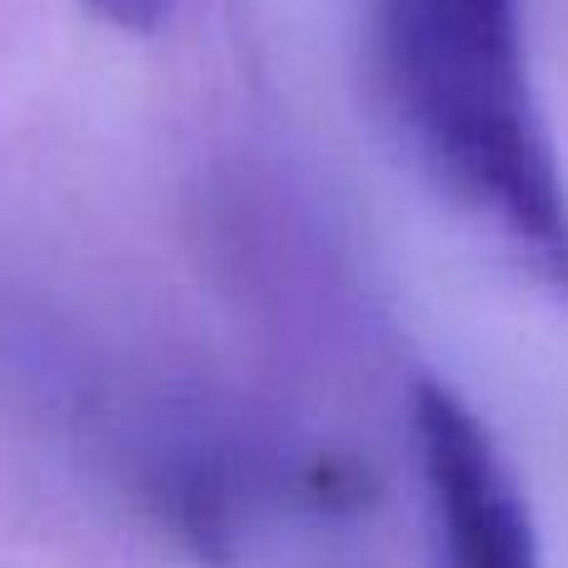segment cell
Here are the masks:
<instances>
[{
	"mask_svg": "<svg viewBox=\"0 0 568 568\" xmlns=\"http://www.w3.org/2000/svg\"><path fill=\"white\" fill-rule=\"evenodd\" d=\"M414 439L429 489L439 568H544L534 514L489 424L439 379L414 389Z\"/></svg>",
	"mask_w": 568,
	"mask_h": 568,
	"instance_id": "1",
	"label": "cell"
},
{
	"mask_svg": "<svg viewBox=\"0 0 568 568\" xmlns=\"http://www.w3.org/2000/svg\"><path fill=\"white\" fill-rule=\"evenodd\" d=\"M90 10V20L115 36H155L170 16H175V0H80Z\"/></svg>",
	"mask_w": 568,
	"mask_h": 568,
	"instance_id": "2",
	"label": "cell"
},
{
	"mask_svg": "<svg viewBox=\"0 0 568 568\" xmlns=\"http://www.w3.org/2000/svg\"><path fill=\"white\" fill-rule=\"evenodd\" d=\"M389 6H409L439 20H464V26L519 30V0H389Z\"/></svg>",
	"mask_w": 568,
	"mask_h": 568,
	"instance_id": "3",
	"label": "cell"
}]
</instances>
